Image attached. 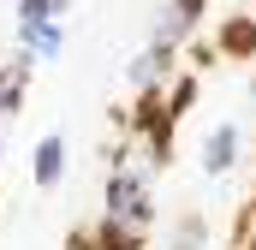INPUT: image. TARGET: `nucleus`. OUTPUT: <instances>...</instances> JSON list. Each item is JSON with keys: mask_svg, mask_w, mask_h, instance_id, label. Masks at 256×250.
Returning a JSON list of instances; mask_svg holds the SVG:
<instances>
[{"mask_svg": "<svg viewBox=\"0 0 256 250\" xmlns=\"http://www.w3.org/2000/svg\"><path fill=\"white\" fill-rule=\"evenodd\" d=\"M208 0H161L149 30H143V48L126 60V84L137 96H161V84L179 72V48L191 42V30L202 24Z\"/></svg>", "mask_w": 256, "mask_h": 250, "instance_id": "nucleus-2", "label": "nucleus"}, {"mask_svg": "<svg viewBox=\"0 0 256 250\" xmlns=\"http://www.w3.org/2000/svg\"><path fill=\"white\" fill-rule=\"evenodd\" d=\"M30 60H12L0 66V155H6V143H12V131H18V114H24V90H30Z\"/></svg>", "mask_w": 256, "mask_h": 250, "instance_id": "nucleus-4", "label": "nucleus"}, {"mask_svg": "<svg viewBox=\"0 0 256 250\" xmlns=\"http://www.w3.org/2000/svg\"><path fill=\"white\" fill-rule=\"evenodd\" d=\"M244 250H256V226H250V244H244Z\"/></svg>", "mask_w": 256, "mask_h": 250, "instance_id": "nucleus-9", "label": "nucleus"}, {"mask_svg": "<svg viewBox=\"0 0 256 250\" xmlns=\"http://www.w3.org/2000/svg\"><path fill=\"white\" fill-rule=\"evenodd\" d=\"M72 0H12V18L18 24H36V18H66Z\"/></svg>", "mask_w": 256, "mask_h": 250, "instance_id": "nucleus-8", "label": "nucleus"}, {"mask_svg": "<svg viewBox=\"0 0 256 250\" xmlns=\"http://www.w3.org/2000/svg\"><path fill=\"white\" fill-rule=\"evenodd\" d=\"M167 143L149 131H131L108 155L102 179V220H96V250H143L155 232V173H161Z\"/></svg>", "mask_w": 256, "mask_h": 250, "instance_id": "nucleus-1", "label": "nucleus"}, {"mask_svg": "<svg viewBox=\"0 0 256 250\" xmlns=\"http://www.w3.org/2000/svg\"><path fill=\"white\" fill-rule=\"evenodd\" d=\"M202 244H208V220H202V214H179L167 250H202Z\"/></svg>", "mask_w": 256, "mask_h": 250, "instance_id": "nucleus-7", "label": "nucleus"}, {"mask_svg": "<svg viewBox=\"0 0 256 250\" xmlns=\"http://www.w3.org/2000/svg\"><path fill=\"white\" fill-rule=\"evenodd\" d=\"M60 54H66V18H36V24H18V60L54 66Z\"/></svg>", "mask_w": 256, "mask_h": 250, "instance_id": "nucleus-5", "label": "nucleus"}, {"mask_svg": "<svg viewBox=\"0 0 256 250\" xmlns=\"http://www.w3.org/2000/svg\"><path fill=\"white\" fill-rule=\"evenodd\" d=\"M238 161H244V125L238 120H214L202 131V143H196L202 179H226V173H238Z\"/></svg>", "mask_w": 256, "mask_h": 250, "instance_id": "nucleus-3", "label": "nucleus"}, {"mask_svg": "<svg viewBox=\"0 0 256 250\" xmlns=\"http://www.w3.org/2000/svg\"><path fill=\"white\" fill-rule=\"evenodd\" d=\"M30 179H36L42 190H54L66 179V137H60V131H48V137L36 143V155H30Z\"/></svg>", "mask_w": 256, "mask_h": 250, "instance_id": "nucleus-6", "label": "nucleus"}]
</instances>
